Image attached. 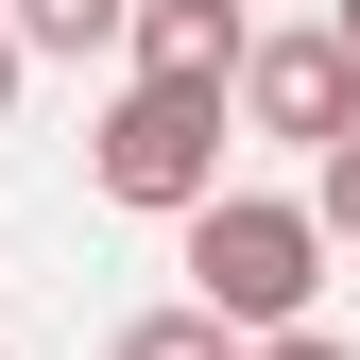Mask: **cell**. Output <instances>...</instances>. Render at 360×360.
I'll use <instances>...</instances> for the list:
<instances>
[{"mask_svg": "<svg viewBox=\"0 0 360 360\" xmlns=\"http://www.w3.org/2000/svg\"><path fill=\"white\" fill-rule=\"evenodd\" d=\"M309 223H326V240H360V138H343L326 172H309Z\"/></svg>", "mask_w": 360, "mask_h": 360, "instance_id": "obj_7", "label": "cell"}, {"mask_svg": "<svg viewBox=\"0 0 360 360\" xmlns=\"http://www.w3.org/2000/svg\"><path fill=\"white\" fill-rule=\"evenodd\" d=\"M103 360H257V343L223 326V309H138V326H120Z\"/></svg>", "mask_w": 360, "mask_h": 360, "instance_id": "obj_6", "label": "cell"}, {"mask_svg": "<svg viewBox=\"0 0 360 360\" xmlns=\"http://www.w3.org/2000/svg\"><path fill=\"white\" fill-rule=\"evenodd\" d=\"M138 86H223L240 103V69H257V18L240 0H138V52H120Z\"/></svg>", "mask_w": 360, "mask_h": 360, "instance_id": "obj_4", "label": "cell"}, {"mask_svg": "<svg viewBox=\"0 0 360 360\" xmlns=\"http://www.w3.org/2000/svg\"><path fill=\"white\" fill-rule=\"evenodd\" d=\"M257 360H360V343H326V326H292V343H257Z\"/></svg>", "mask_w": 360, "mask_h": 360, "instance_id": "obj_8", "label": "cell"}, {"mask_svg": "<svg viewBox=\"0 0 360 360\" xmlns=\"http://www.w3.org/2000/svg\"><path fill=\"white\" fill-rule=\"evenodd\" d=\"M172 257H189V309H223L240 343H292L309 292H326V223L292 189H223L206 223H172Z\"/></svg>", "mask_w": 360, "mask_h": 360, "instance_id": "obj_2", "label": "cell"}, {"mask_svg": "<svg viewBox=\"0 0 360 360\" xmlns=\"http://www.w3.org/2000/svg\"><path fill=\"white\" fill-rule=\"evenodd\" d=\"M223 138H240L223 86H138L120 69V103L86 120V189H103L120 223H206L223 206Z\"/></svg>", "mask_w": 360, "mask_h": 360, "instance_id": "obj_1", "label": "cell"}, {"mask_svg": "<svg viewBox=\"0 0 360 360\" xmlns=\"http://www.w3.org/2000/svg\"><path fill=\"white\" fill-rule=\"evenodd\" d=\"M18 69H34V52H18V18H0V120H18Z\"/></svg>", "mask_w": 360, "mask_h": 360, "instance_id": "obj_9", "label": "cell"}, {"mask_svg": "<svg viewBox=\"0 0 360 360\" xmlns=\"http://www.w3.org/2000/svg\"><path fill=\"white\" fill-rule=\"evenodd\" d=\"M0 18H18V52H52V69L138 52V0H0Z\"/></svg>", "mask_w": 360, "mask_h": 360, "instance_id": "obj_5", "label": "cell"}, {"mask_svg": "<svg viewBox=\"0 0 360 360\" xmlns=\"http://www.w3.org/2000/svg\"><path fill=\"white\" fill-rule=\"evenodd\" d=\"M240 138H292L309 172L360 138V52H343L326 18H309V34H257V69H240Z\"/></svg>", "mask_w": 360, "mask_h": 360, "instance_id": "obj_3", "label": "cell"}, {"mask_svg": "<svg viewBox=\"0 0 360 360\" xmlns=\"http://www.w3.org/2000/svg\"><path fill=\"white\" fill-rule=\"evenodd\" d=\"M326 34H343V52H360V0H326Z\"/></svg>", "mask_w": 360, "mask_h": 360, "instance_id": "obj_10", "label": "cell"}]
</instances>
